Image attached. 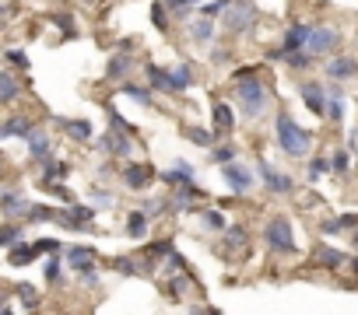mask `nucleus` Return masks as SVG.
Here are the masks:
<instances>
[{"label":"nucleus","mask_w":358,"mask_h":315,"mask_svg":"<svg viewBox=\"0 0 358 315\" xmlns=\"http://www.w3.org/2000/svg\"><path fill=\"white\" fill-rule=\"evenodd\" d=\"M147 217H152V214H144V210H134V214L127 217V238H134V242L147 238V225H152Z\"/></svg>","instance_id":"27"},{"label":"nucleus","mask_w":358,"mask_h":315,"mask_svg":"<svg viewBox=\"0 0 358 315\" xmlns=\"http://www.w3.org/2000/svg\"><path fill=\"white\" fill-rule=\"evenodd\" d=\"M190 39L197 42V46H207V42H215V36H218V25H215V18H204V14H197L190 25Z\"/></svg>","instance_id":"17"},{"label":"nucleus","mask_w":358,"mask_h":315,"mask_svg":"<svg viewBox=\"0 0 358 315\" xmlns=\"http://www.w3.org/2000/svg\"><path fill=\"white\" fill-rule=\"evenodd\" d=\"M71 210V217H74V225H77V231H92L95 228V207H84V203H74V207H67Z\"/></svg>","instance_id":"29"},{"label":"nucleus","mask_w":358,"mask_h":315,"mask_svg":"<svg viewBox=\"0 0 358 315\" xmlns=\"http://www.w3.org/2000/svg\"><path fill=\"white\" fill-rule=\"evenodd\" d=\"M0 210H4L8 217H25L28 200L21 193H14V189H4V193H0Z\"/></svg>","instance_id":"26"},{"label":"nucleus","mask_w":358,"mask_h":315,"mask_svg":"<svg viewBox=\"0 0 358 315\" xmlns=\"http://www.w3.org/2000/svg\"><path fill=\"white\" fill-rule=\"evenodd\" d=\"M211 162L222 165V168L232 165V162H235V147H232V144H215V147H211Z\"/></svg>","instance_id":"39"},{"label":"nucleus","mask_w":358,"mask_h":315,"mask_svg":"<svg viewBox=\"0 0 358 315\" xmlns=\"http://www.w3.org/2000/svg\"><path fill=\"white\" fill-rule=\"evenodd\" d=\"M155 175H158V172H155L152 165H147V162H141V165L134 162V165H127V168H123V182H127V189H144V186L152 182Z\"/></svg>","instance_id":"19"},{"label":"nucleus","mask_w":358,"mask_h":315,"mask_svg":"<svg viewBox=\"0 0 358 315\" xmlns=\"http://www.w3.org/2000/svg\"><path fill=\"white\" fill-rule=\"evenodd\" d=\"M67 263H71V270L74 273H84V270H92L95 266V249L92 245H71L67 249Z\"/></svg>","instance_id":"18"},{"label":"nucleus","mask_w":358,"mask_h":315,"mask_svg":"<svg viewBox=\"0 0 358 315\" xmlns=\"http://www.w3.org/2000/svg\"><path fill=\"white\" fill-rule=\"evenodd\" d=\"M165 14H172L169 4H165V0H155V4H152V21H155V28H165Z\"/></svg>","instance_id":"49"},{"label":"nucleus","mask_w":358,"mask_h":315,"mask_svg":"<svg viewBox=\"0 0 358 315\" xmlns=\"http://www.w3.org/2000/svg\"><path fill=\"white\" fill-rule=\"evenodd\" d=\"M67 175H71V165H67V162H53V158H49V162H46V172H43V186L64 182Z\"/></svg>","instance_id":"31"},{"label":"nucleus","mask_w":358,"mask_h":315,"mask_svg":"<svg viewBox=\"0 0 358 315\" xmlns=\"http://www.w3.org/2000/svg\"><path fill=\"white\" fill-rule=\"evenodd\" d=\"M235 102L246 119H263L267 109H271V91H267V84L256 81L253 71H239L235 74Z\"/></svg>","instance_id":"1"},{"label":"nucleus","mask_w":358,"mask_h":315,"mask_svg":"<svg viewBox=\"0 0 358 315\" xmlns=\"http://www.w3.org/2000/svg\"><path fill=\"white\" fill-rule=\"evenodd\" d=\"M215 134L218 137H228L232 130H235V109L228 105V102H215Z\"/></svg>","instance_id":"23"},{"label":"nucleus","mask_w":358,"mask_h":315,"mask_svg":"<svg viewBox=\"0 0 358 315\" xmlns=\"http://www.w3.org/2000/svg\"><path fill=\"white\" fill-rule=\"evenodd\" d=\"M200 225H204V231H225L228 220L222 210H200Z\"/></svg>","instance_id":"33"},{"label":"nucleus","mask_w":358,"mask_h":315,"mask_svg":"<svg viewBox=\"0 0 358 315\" xmlns=\"http://www.w3.org/2000/svg\"><path fill=\"white\" fill-rule=\"evenodd\" d=\"M165 4H169V11L176 18H190V11L200 8V4H207V0H165Z\"/></svg>","instance_id":"38"},{"label":"nucleus","mask_w":358,"mask_h":315,"mask_svg":"<svg viewBox=\"0 0 358 315\" xmlns=\"http://www.w3.org/2000/svg\"><path fill=\"white\" fill-rule=\"evenodd\" d=\"M158 179H162V182H165L169 189H179V186H193L197 172H193V165H190V162H176L172 168L158 172Z\"/></svg>","instance_id":"15"},{"label":"nucleus","mask_w":358,"mask_h":315,"mask_svg":"<svg viewBox=\"0 0 358 315\" xmlns=\"http://www.w3.org/2000/svg\"><path fill=\"white\" fill-rule=\"evenodd\" d=\"M99 147L112 158V162H116V158H130L134 154V134L123 130V126H112L109 123V134L99 140Z\"/></svg>","instance_id":"7"},{"label":"nucleus","mask_w":358,"mask_h":315,"mask_svg":"<svg viewBox=\"0 0 358 315\" xmlns=\"http://www.w3.org/2000/svg\"><path fill=\"white\" fill-rule=\"evenodd\" d=\"M190 315H222L218 308H211V305H193L190 308Z\"/></svg>","instance_id":"57"},{"label":"nucleus","mask_w":358,"mask_h":315,"mask_svg":"<svg viewBox=\"0 0 358 315\" xmlns=\"http://www.w3.org/2000/svg\"><path fill=\"white\" fill-rule=\"evenodd\" d=\"M187 137H190V144H193V147H207V151H211V147H215V140H218V134H215V130H204V126H190Z\"/></svg>","instance_id":"32"},{"label":"nucleus","mask_w":358,"mask_h":315,"mask_svg":"<svg viewBox=\"0 0 358 315\" xmlns=\"http://www.w3.org/2000/svg\"><path fill=\"white\" fill-rule=\"evenodd\" d=\"M355 249H358V231H355Z\"/></svg>","instance_id":"60"},{"label":"nucleus","mask_w":358,"mask_h":315,"mask_svg":"<svg viewBox=\"0 0 358 315\" xmlns=\"http://www.w3.org/2000/svg\"><path fill=\"white\" fill-rule=\"evenodd\" d=\"M144 81L152 84L155 91H172V94L183 91V88H179V81H176V71L158 67V63H147V67H144Z\"/></svg>","instance_id":"12"},{"label":"nucleus","mask_w":358,"mask_h":315,"mask_svg":"<svg viewBox=\"0 0 358 315\" xmlns=\"http://www.w3.org/2000/svg\"><path fill=\"white\" fill-rule=\"evenodd\" d=\"M169 210V203H162V200H144V214H165Z\"/></svg>","instance_id":"55"},{"label":"nucleus","mask_w":358,"mask_h":315,"mask_svg":"<svg viewBox=\"0 0 358 315\" xmlns=\"http://www.w3.org/2000/svg\"><path fill=\"white\" fill-rule=\"evenodd\" d=\"M4 60H8V67L28 71V53H21V49H8V53H4Z\"/></svg>","instance_id":"48"},{"label":"nucleus","mask_w":358,"mask_h":315,"mask_svg":"<svg viewBox=\"0 0 358 315\" xmlns=\"http://www.w3.org/2000/svg\"><path fill=\"white\" fill-rule=\"evenodd\" d=\"M56 126H60V130H64L71 140H92V123H88V119H56Z\"/></svg>","instance_id":"25"},{"label":"nucleus","mask_w":358,"mask_h":315,"mask_svg":"<svg viewBox=\"0 0 358 315\" xmlns=\"http://www.w3.org/2000/svg\"><path fill=\"white\" fill-rule=\"evenodd\" d=\"M256 172H260V179H263V186H267V189H271V193H274V197H288V193H291V189H295V182H291V179H288L285 172H278L274 165H267V162H260V165H256Z\"/></svg>","instance_id":"13"},{"label":"nucleus","mask_w":358,"mask_h":315,"mask_svg":"<svg viewBox=\"0 0 358 315\" xmlns=\"http://www.w3.org/2000/svg\"><path fill=\"white\" fill-rule=\"evenodd\" d=\"M337 220L344 225V231H355V228H358V214H341Z\"/></svg>","instance_id":"56"},{"label":"nucleus","mask_w":358,"mask_h":315,"mask_svg":"<svg viewBox=\"0 0 358 315\" xmlns=\"http://www.w3.org/2000/svg\"><path fill=\"white\" fill-rule=\"evenodd\" d=\"M274 137H278V147L288 158H306L313 151V134L291 112H285V109L274 116Z\"/></svg>","instance_id":"2"},{"label":"nucleus","mask_w":358,"mask_h":315,"mask_svg":"<svg viewBox=\"0 0 358 315\" xmlns=\"http://www.w3.org/2000/svg\"><path fill=\"white\" fill-rule=\"evenodd\" d=\"M313 28H316V25H306V21L288 25L285 39H281V49H274V53H271V60H281V63H285V56H288V53L306 49V46H309V36H313Z\"/></svg>","instance_id":"6"},{"label":"nucleus","mask_w":358,"mask_h":315,"mask_svg":"<svg viewBox=\"0 0 358 315\" xmlns=\"http://www.w3.org/2000/svg\"><path fill=\"white\" fill-rule=\"evenodd\" d=\"M358 74V60L355 56H334V60H326V77L331 81H351Z\"/></svg>","instance_id":"16"},{"label":"nucleus","mask_w":358,"mask_h":315,"mask_svg":"<svg viewBox=\"0 0 358 315\" xmlns=\"http://www.w3.org/2000/svg\"><path fill=\"white\" fill-rule=\"evenodd\" d=\"M222 179H225V186L232 189V193H250L253 189V182H256V175H253V168H246V165H239V162H232V165H225L222 168Z\"/></svg>","instance_id":"9"},{"label":"nucleus","mask_w":358,"mask_h":315,"mask_svg":"<svg viewBox=\"0 0 358 315\" xmlns=\"http://www.w3.org/2000/svg\"><path fill=\"white\" fill-rule=\"evenodd\" d=\"M8 252H11V256H8V263H11V266H25V263H36V260H39L36 242H32V245H21V249L14 245V249H8Z\"/></svg>","instance_id":"30"},{"label":"nucleus","mask_w":358,"mask_h":315,"mask_svg":"<svg viewBox=\"0 0 358 315\" xmlns=\"http://www.w3.org/2000/svg\"><path fill=\"white\" fill-rule=\"evenodd\" d=\"M351 260H348V252H341V249H334V245H320L316 249V266H323V270H341V266H348Z\"/></svg>","instance_id":"22"},{"label":"nucleus","mask_w":358,"mask_h":315,"mask_svg":"<svg viewBox=\"0 0 358 315\" xmlns=\"http://www.w3.org/2000/svg\"><path fill=\"white\" fill-rule=\"evenodd\" d=\"M46 280L53 284V288H56V284H64V280H60V260H56V256L46 260Z\"/></svg>","instance_id":"51"},{"label":"nucleus","mask_w":358,"mask_h":315,"mask_svg":"<svg viewBox=\"0 0 358 315\" xmlns=\"http://www.w3.org/2000/svg\"><path fill=\"white\" fill-rule=\"evenodd\" d=\"M36 134V123L28 119V116H8L4 119V126H0V140H14V137H21V140H28Z\"/></svg>","instance_id":"14"},{"label":"nucleus","mask_w":358,"mask_h":315,"mask_svg":"<svg viewBox=\"0 0 358 315\" xmlns=\"http://www.w3.org/2000/svg\"><path fill=\"white\" fill-rule=\"evenodd\" d=\"M250 249H253L250 231H246L243 225H228V228H225V238L218 242L215 252H218L222 260H235V263H239V260H246V256H250Z\"/></svg>","instance_id":"3"},{"label":"nucleus","mask_w":358,"mask_h":315,"mask_svg":"<svg viewBox=\"0 0 358 315\" xmlns=\"http://www.w3.org/2000/svg\"><path fill=\"white\" fill-rule=\"evenodd\" d=\"M172 71H176V81H179V88H183V91L193 84V67H190V63H183V67H172Z\"/></svg>","instance_id":"50"},{"label":"nucleus","mask_w":358,"mask_h":315,"mask_svg":"<svg viewBox=\"0 0 358 315\" xmlns=\"http://www.w3.org/2000/svg\"><path fill=\"white\" fill-rule=\"evenodd\" d=\"M200 200H207V189H200L197 182H193V186H179V189H172L169 210H176V214H183V210H197V203H200Z\"/></svg>","instance_id":"10"},{"label":"nucleus","mask_w":358,"mask_h":315,"mask_svg":"<svg viewBox=\"0 0 358 315\" xmlns=\"http://www.w3.org/2000/svg\"><path fill=\"white\" fill-rule=\"evenodd\" d=\"M14 298L28 308V312H32V308H39V291L32 288V284H18V288H14Z\"/></svg>","instance_id":"36"},{"label":"nucleus","mask_w":358,"mask_h":315,"mask_svg":"<svg viewBox=\"0 0 358 315\" xmlns=\"http://www.w3.org/2000/svg\"><path fill=\"white\" fill-rule=\"evenodd\" d=\"M285 63H288L291 71H309L313 63H316V56H313L309 49H295V53H288V56H285Z\"/></svg>","instance_id":"34"},{"label":"nucleus","mask_w":358,"mask_h":315,"mask_svg":"<svg viewBox=\"0 0 358 315\" xmlns=\"http://www.w3.org/2000/svg\"><path fill=\"white\" fill-rule=\"evenodd\" d=\"M228 56H232L228 49H215V63H228Z\"/></svg>","instance_id":"59"},{"label":"nucleus","mask_w":358,"mask_h":315,"mask_svg":"<svg viewBox=\"0 0 358 315\" xmlns=\"http://www.w3.org/2000/svg\"><path fill=\"white\" fill-rule=\"evenodd\" d=\"M130 71H134V56L130 53H112L109 56V67H106L109 81H127Z\"/></svg>","instance_id":"24"},{"label":"nucleus","mask_w":358,"mask_h":315,"mask_svg":"<svg viewBox=\"0 0 358 315\" xmlns=\"http://www.w3.org/2000/svg\"><path fill=\"white\" fill-rule=\"evenodd\" d=\"M119 94H127L130 102H137V105H144V109H152V105H155V88H152V84L123 81V84H119Z\"/></svg>","instance_id":"20"},{"label":"nucleus","mask_w":358,"mask_h":315,"mask_svg":"<svg viewBox=\"0 0 358 315\" xmlns=\"http://www.w3.org/2000/svg\"><path fill=\"white\" fill-rule=\"evenodd\" d=\"M56 25H60V32H64V36H71V39L77 36V28H74V18H67V14H60V18H56Z\"/></svg>","instance_id":"52"},{"label":"nucleus","mask_w":358,"mask_h":315,"mask_svg":"<svg viewBox=\"0 0 358 315\" xmlns=\"http://www.w3.org/2000/svg\"><path fill=\"white\" fill-rule=\"evenodd\" d=\"M331 165H334V175H348V168H351V154L341 147V151H334L331 154Z\"/></svg>","instance_id":"44"},{"label":"nucleus","mask_w":358,"mask_h":315,"mask_svg":"<svg viewBox=\"0 0 358 315\" xmlns=\"http://www.w3.org/2000/svg\"><path fill=\"white\" fill-rule=\"evenodd\" d=\"M92 207L95 210H112L116 207V197L109 193V189H95V193H92Z\"/></svg>","instance_id":"45"},{"label":"nucleus","mask_w":358,"mask_h":315,"mask_svg":"<svg viewBox=\"0 0 358 315\" xmlns=\"http://www.w3.org/2000/svg\"><path fill=\"white\" fill-rule=\"evenodd\" d=\"M309 182H316V179H323L326 172H334V165H331V158H309Z\"/></svg>","instance_id":"40"},{"label":"nucleus","mask_w":358,"mask_h":315,"mask_svg":"<svg viewBox=\"0 0 358 315\" xmlns=\"http://www.w3.org/2000/svg\"><path fill=\"white\" fill-rule=\"evenodd\" d=\"M253 25H256V8L250 0H235V4L222 14V28L232 32V36H246Z\"/></svg>","instance_id":"4"},{"label":"nucleus","mask_w":358,"mask_h":315,"mask_svg":"<svg viewBox=\"0 0 358 315\" xmlns=\"http://www.w3.org/2000/svg\"><path fill=\"white\" fill-rule=\"evenodd\" d=\"M21 94V84H18V77L11 74V71H4L0 74V102L4 105H14V99Z\"/></svg>","instance_id":"28"},{"label":"nucleus","mask_w":358,"mask_h":315,"mask_svg":"<svg viewBox=\"0 0 358 315\" xmlns=\"http://www.w3.org/2000/svg\"><path fill=\"white\" fill-rule=\"evenodd\" d=\"M112 172H116V165H112V162H106V165H102V168H99V179H102V182H106V179H109V175H112Z\"/></svg>","instance_id":"58"},{"label":"nucleus","mask_w":358,"mask_h":315,"mask_svg":"<svg viewBox=\"0 0 358 315\" xmlns=\"http://www.w3.org/2000/svg\"><path fill=\"white\" fill-rule=\"evenodd\" d=\"M112 270L123 273V277H137V273L144 270V263H134L130 256H116V260H112Z\"/></svg>","instance_id":"41"},{"label":"nucleus","mask_w":358,"mask_h":315,"mask_svg":"<svg viewBox=\"0 0 358 315\" xmlns=\"http://www.w3.org/2000/svg\"><path fill=\"white\" fill-rule=\"evenodd\" d=\"M232 4H235V0H207V4H200V14L204 18H222Z\"/></svg>","instance_id":"42"},{"label":"nucleus","mask_w":358,"mask_h":315,"mask_svg":"<svg viewBox=\"0 0 358 315\" xmlns=\"http://www.w3.org/2000/svg\"><path fill=\"white\" fill-rule=\"evenodd\" d=\"M263 238L274 252H295V231H291V220L288 217H271V225L263 228Z\"/></svg>","instance_id":"5"},{"label":"nucleus","mask_w":358,"mask_h":315,"mask_svg":"<svg viewBox=\"0 0 358 315\" xmlns=\"http://www.w3.org/2000/svg\"><path fill=\"white\" fill-rule=\"evenodd\" d=\"M46 189H49V193H53V197H56L60 203H67V207H74V203H77V200H74V193H71L67 186H56V182H49Z\"/></svg>","instance_id":"47"},{"label":"nucleus","mask_w":358,"mask_h":315,"mask_svg":"<svg viewBox=\"0 0 358 315\" xmlns=\"http://www.w3.org/2000/svg\"><path fill=\"white\" fill-rule=\"evenodd\" d=\"M21 235H25V225H18V220H8V225H4V235H0V245H4V249H14Z\"/></svg>","instance_id":"37"},{"label":"nucleus","mask_w":358,"mask_h":315,"mask_svg":"<svg viewBox=\"0 0 358 315\" xmlns=\"http://www.w3.org/2000/svg\"><path fill=\"white\" fill-rule=\"evenodd\" d=\"M77 280L84 284V288H99V273H95V266L84 270V273H77Z\"/></svg>","instance_id":"53"},{"label":"nucleus","mask_w":358,"mask_h":315,"mask_svg":"<svg viewBox=\"0 0 358 315\" xmlns=\"http://www.w3.org/2000/svg\"><path fill=\"white\" fill-rule=\"evenodd\" d=\"M337 42H341V28H337V25H316L306 49H309L313 56H326V53L337 49Z\"/></svg>","instance_id":"8"},{"label":"nucleus","mask_w":358,"mask_h":315,"mask_svg":"<svg viewBox=\"0 0 358 315\" xmlns=\"http://www.w3.org/2000/svg\"><path fill=\"white\" fill-rule=\"evenodd\" d=\"M39 256H56V252H64V245H60V238H39L36 242Z\"/></svg>","instance_id":"46"},{"label":"nucleus","mask_w":358,"mask_h":315,"mask_svg":"<svg viewBox=\"0 0 358 315\" xmlns=\"http://www.w3.org/2000/svg\"><path fill=\"white\" fill-rule=\"evenodd\" d=\"M25 220H28V225H32V220H56V210H49V207H43V203H28Z\"/></svg>","instance_id":"43"},{"label":"nucleus","mask_w":358,"mask_h":315,"mask_svg":"<svg viewBox=\"0 0 358 315\" xmlns=\"http://www.w3.org/2000/svg\"><path fill=\"white\" fill-rule=\"evenodd\" d=\"M25 144H28V158H32V162H49V154H53V137H49L46 130H36Z\"/></svg>","instance_id":"21"},{"label":"nucleus","mask_w":358,"mask_h":315,"mask_svg":"<svg viewBox=\"0 0 358 315\" xmlns=\"http://www.w3.org/2000/svg\"><path fill=\"white\" fill-rule=\"evenodd\" d=\"M326 119H344V91L341 88H331V102H326Z\"/></svg>","instance_id":"35"},{"label":"nucleus","mask_w":358,"mask_h":315,"mask_svg":"<svg viewBox=\"0 0 358 315\" xmlns=\"http://www.w3.org/2000/svg\"><path fill=\"white\" fill-rule=\"evenodd\" d=\"M298 94H302V102L309 105L313 116H326V102H331V94H326V88L320 81H302V84H298Z\"/></svg>","instance_id":"11"},{"label":"nucleus","mask_w":358,"mask_h":315,"mask_svg":"<svg viewBox=\"0 0 358 315\" xmlns=\"http://www.w3.org/2000/svg\"><path fill=\"white\" fill-rule=\"evenodd\" d=\"M344 231V225H341V220L337 217H331V220H323V235H341Z\"/></svg>","instance_id":"54"}]
</instances>
